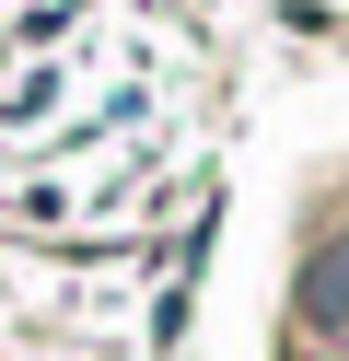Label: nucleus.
<instances>
[{
  "label": "nucleus",
  "instance_id": "obj_1",
  "mask_svg": "<svg viewBox=\"0 0 349 361\" xmlns=\"http://www.w3.org/2000/svg\"><path fill=\"white\" fill-rule=\"evenodd\" d=\"M302 314H314V326H326V338H349V233H338V245H326V257H314V268H302Z\"/></svg>",
  "mask_w": 349,
  "mask_h": 361
}]
</instances>
